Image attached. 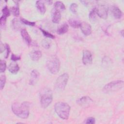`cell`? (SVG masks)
I'll return each instance as SVG.
<instances>
[{
    "label": "cell",
    "instance_id": "obj_22",
    "mask_svg": "<svg viewBox=\"0 0 124 124\" xmlns=\"http://www.w3.org/2000/svg\"><path fill=\"white\" fill-rule=\"evenodd\" d=\"M2 16H3L6 17L7 18V17H8L10 15V11L8 8L7 6H5L2 10Z\"/></svg>",
    "mask_w": 124,
    "mask_h": 124
},
{
    "label": "cell",
    "instance_id": "obj_31",
    "mask_svg": "<svg viewBox=\"0 0 124 124\" xmlns=\"http://www.w3.org/2000/svg\"><path fill=\"white\" fill-rule=\"evenodd\" d=\"M6 21V18L3 16H1L0 19V27L1 29H4V28L5 27Z\"/></svg>",
    "mask_w": 124,
    "mask_h": 124
},
{
    "label": "cell",
    "instance_id": "obj_24",
    "mask_svg": "<svg viewBox=\"0 0 124 124\" xmlns=\"http://www.w3.org/2000/svg\"><path fill=\"white\" fill-rule=\"evenodd\" d=\"M12 24L13 27L16 30H18L20 28L21 26V24L20 23V22L19 20H17V18H14L12 21Z\"/></svg>",
    "mask_w": 124,
    "mask_h": 124
},
{
    "label": "cell",
    "instance_id": "obj_35",
    "mask_svg": "<svg viewBox=\"0 0 124 124\" xmlns=\"http://www.w3.org/2000/svg\"><path fill=\"white\" fill-rule=\"evenodd\" d=\"M46 2L48 4H51V3H52V1H50V0H47V1H46Z\"/></svg>",
    "mask_w": 124,
    "mask_h": 124
},
{
    "label": "cell",
    "instance_id": "obj_32",
    "mask_svg": "<svg viewBox=\"0 0 124 124\" xmlns=\"http://www.w3.org/2000/svg\"><path fill=\"white\" fill-rule=\"evenodd\" d=\"M5 51H6V53H5L4 57L6 59L8 58L9 54L10 52V48L9 46L7 44H5Z\"/></svg>",
    "mask_w": 124,
    "mask_h": 124
},
{
    "label": "cell",
    "instance_id": "obj_25",
    "mask_svg": "<svg viewBox=\"0 0 124 124\" xmlns=\"http://www.w3.org/2000/svg\"><path fill=\"white\" fill-rule=\"evenodd\" d=\"M40 29L41 31H42V32L43 33V34H44V35L45 36H46V37L51 38V39H54L55 38V36L53 35H52L51 33H49L47 31H46L43 29H42L41 28H40Z\"/></svg>",
    "mask_w": 124,
    "mask_h": 124
},
{
    "label": "cell",
    "instance_id": "obj_6",
    "mask_svg": "<svg viewBox=\"0 0 124 124\" xmlns=\"http://www.w3.org/2000/svg\"><path fill=\"white\" fill-rule=\"evenodd\" d=\"M69 79V75L67 73H63L60 76L56 81L55 88L59 91L63 90L67 83Z\"/></svg>",
    "mask_w": 124,
    "mask_h": 124
},
{
    "label": "cell",
    "instance_id": "obj_28",
    "mask_svg": "<svg viewBox=\"0 0 124 124\" xmlns=\"http://www.w3.org/2000/svg\"><path fill=\"white\" fill-rule=\"evenodd\" d=\"M0 72L2 73L4 72L5 71L6 67V62L4 60H1L0 61Z\"/></svg>",
    "mask_w": 124,
    "mask_h": 124
},
{
    "label": "cell",
    "instance_id": "obj_15",
    "mask_svg": "<svg viewBox=\"0 0 124 124\" xmlns=\"http://www.w3.org/2000/svg\"><path fill=\"white\" fill-rule=\"evenodd\" d=\"M36 7L38 11L42 15L46 12V9L45 6L44 2L42 0H37L36 2Z\"/></svg>",
    "mask_w": 124,
    "mask_h": 124
},
{
    "label": "cell",
    "instance_id": "obj_3",
    "mask_svg": "<svg viewBox=\"0 0 124 124\" xmlns=\"http://www.w3.org/2000/svg\"><path fill=\"white\" fill-rule=\"evenodd\" d=\"M53 95L51 90L48 88L43 89L40 93V103L41 106L46 108L51 103Z\"/></svg>",
    "mask_w": 124,
    "mask_h": 124
},
{
    "label": "cell",
    "instance_id": "obj_17",
    "mask_svg": "<svg viewBox=\"0 0 124 124\" xmlns=\"http://www.w3.org/2000/svg\"><path fill=\"white\" fill-rule=\"evenodd\" d=\"M21 34L23 39L27 43V44L30 45L31 43V38L25 29H22L21 31Z\"/></svg>",
    "mask_w": 124,
    "mask_h": 124
},
{
    "label": "cell",
    "instance_id": "obj_9",
    "mask_svg": "<svg viewBox=\"0 0 124 124\" xmlns=\"http://www.w3.org/2000/svg\"><path fill=\"white\" fill-rule=\"evenodd\" d=\"M79 27L82 33L86 36L89 35L92 33V27L91 25L86 22H80Z\"/></svg>",
    "mask_w": 124,
    "mask_h": 124
},
{
    "label": "cell",
    "instance_id": "obj_11",
    "mask_svg": "<svg viewBox=\"0 0 124 124\" xmlns=\"http://www.w3.org/2000/svg\"><path fill=\"white\" fill-rule=\"evenodd\" d=\"M52 21L54 23H58L61 19V14L60 11L53 8L52 10Z\"/></svg>",
    "mask_w": 124,
    "mask_h": 124
},
{
    "label": "cell",
    "instance_id": "obj_29",
    "mask_svg": "<svg viewBox=\"0 0 124 124\" xmlns=\"http://www.w3.org/2000/svg\"><path fill=\"white\" fill-rule=\"evenodd\" d=\"M21 22L24 24H26V25H29V26H34L35 24V22H31V21H29L24 18H21V20H20Z\"/></svg>",
    "mask_w": 124,
    "mask_h": 124
},
{
    "label": "cell",
    "instance_id": "obj_20",
    "mask_svg": "<svg viewBox=\"0 0 124 124\" xmlns=\"http://www.w3.org/2000/svg\"><path fill=\"white\" fill-rule=\"evenodd\" d=\"M54 8H56V9L60 11H64L65 9V7L64 4L62 1H57L55 2V3H54Z\"/></svg>",
    "mask_w": 124,
    "mask_h": 124
},
{
    "label": "cell",
    "instance_id": "obj_34",
    "mask_svg": "<svg viewBox=\"0 0 124 124\" xmlns=\"http://www.w3.org/2000/svg\"><path fill=\"white\" fill-rule=\"evenodd\" d=\"M86 123L89 124H94L95 123V119L93 117H90L87 119Z\"/></svg>",
    "mask_w": 124,
    "mask_h": 124
},
{
    "label": "cell",
    "instance_id": "obj_21",
    "mask_svg": "<svg viewBox=\"0 0 124 124\" xmlns=\"http://www.w3.org/2000/svg\"><path fill=\"white\" fill-rule=\"evenodd\" d=\"M10 10L14 16H18L19 15V9L18 3H16L15 5L11 8Z\"/></svg>",
    "mask_w": 124,
    "mask_h": 124
},
{
    "label": "cell",
    "instance_id": "obj_30",
    "mask_svg": "<svg viewBox=\"0 0 124 124\" xmlns=\"http://www.w3.org/2000/svg\"><path fill=\"white\" fill-rule=\"evenodd\" d=\"M42 45L44 48L48 49L50 47V43L48 40L45 39L42 42Z\"/></svg>",
    "mask_w": 124,
    "mask_h": 124
},
{
    "label": "cell",
    "instance_id": "obj_4",
    "mask_svg": "<svg viewBox=\"0 0 124 124\" xmlns=\"http://www.w3.org/2000/svg\"><path fill=\"white\" fill-rule=\"evenodd\" d=\"M124 86V81L121 80H117L111 81L104 86L103 92L107 93L117 91L122 89Z\"/></svg>",
    "mask_w": 124,
    "mask_h": 124
},
{
    "label": "cell",
    "instance_id": "obj_27",
    "mask_svg": "<svg viewBox=\"0 0 124 124\" xmlns=\"http://www.w3.org/2000/svg\"><path fill=\"white\" fill-rule=\"evenodd\" d=\"M77 8H78V5L76 3H73L70 5V10L72 13L75 14H77Z\"/></svg>",
    "mask_w": 124,
    "mask_h": 124
},
{
    "label": "cell",
    "instance_id": "obj_2",
    "mask_svg": "<svg viewBox=\"0 0 124 124\" xmlns=\"http://www.w3.org/2000/svg\"><path fill=\"white\" fill-rule=\"evenodd\" d=\"M54 109L57 114L62 119L67 120L69 118L70 107L69 105L64 102H57L54 106Z\"/></svg>",
    "mask_w": 124,
    "mask_h": 124
},
{
    "label": "cell",
    "instance_id": "obj_7",
    "mask_svg": "<svg viewBox=\"0 0 124 124\" xmlns=\"http://www.w3.org/2000/svg\"><path fill=\"white\" fill-rule=\"evenodd\" d=\"M94 10L96 15L101 18L105 19L107 18L108 7L107 4H98L97 6L94 8Z\"/></svg>",
    "mask_w": 124,
    "mask_h": 124
},
{
    "label": "cell",
    "instance_id": "obj_5",
    "mask_svg": "<svg viewBox=\"0 0 124 124\" xmlns=\"http://www.w3.org/2000/svg\"><path fill=\"white\" fill-rule=\"evenodd\" d=\"M46 66L51 73L56 74L58 73L60 67V62L56 56L51 57L46 62Z\"/></svg>",
    "mask_w": 124,
    "mask_h": 124
},
{
    "label": "cell",
    "instance_id": "obj_8",
    "mask_svg": "<svg viewBox=\"0 0 124 124\" xmlns=\"http://www.w3.org/2000/svg\"><path fill=\"white\" fill-rule=\"evenodd\" d=\"M93 58L91 52L88 50H84L82 54V62L85 65H88L92 63Z\"/></svg>",
    "mask_w": 124,
    "mask_h": 124
},
{
    "label": "cell",
    "instance_id": "obj_19",
    "mask_svg": "<svg viewBox=\"0 0 124 124\" xmlns=\"http://www.w3.org/2000/svg\"><path fill=\"white\" fill-rule=\"evenodd\" d=\"M70 25L74 28H78L80 27V22L78 20L75 18H70L68 20Z\"/></svg>",
    "mask_w": 124,
    "mask_h": 124
},
{
    "label": "cell",
    "instance_id": "obj_16",
    "mask_svg": "<svg viewBox=\"0 0 124 124\" xmlns=\"http://www.w3.org/2000/svg\"><path fill=\"white\" fill-rule=\"evenodd\" d=\"M30 56L33 61H37L42 57V53L39 50H34L30 53Z\"/></svg>",
    "mask_w": 124,
    "mask_h": 124
},
{
    "label": "cell",
    "instance_id": "obj_26",
    "mask_svg": "<svg viewBox=\"0 0 124 124\" xmlns=\"http://www.w3.org/2000/svg\"><path fill=\"white\" fill-rule=\"evenodd\" d=\"M6 82V77L5 75H1L0 78V88L2 90L5 85Z\"/></svg>",
    "mask_w": 124,
    "mask_h": 124
},
{
    "label": "cell",
    "instance_id": "obj_10",
    "mask_svg": "<svg viewBox=\"0 0 124 124\" xmlns=\"http://www.w3.org/2000/svg\"><path fill=\"white\" fill-rule=\"evenodd\" d=\"M39 78V73L36 70L33 69L32 70L31 74V77L29 80V84L31 85H34L37 82Z\"/></svg>",
    "mask_w": 124,
    "mask_h": 124
},
{
    "label": "cell",
    "instance_id": "obj_14",
    "mask_svg": "<svg viewBox=\"0 0 124 124\" xmlns=\"http://www.w3.org/2000/svg\"><path fill=\"white\" fill-rule=\"evenodd\" d=\"M8 70L12 74H16L18 71L19 70V67L17 63L16 62H12L10 63L8 66Z\"/></svg>",
    "mask_w": 124,
    "mask_h": 124
},
{
    "label": "cell",
    "instance_id": "obj_13",
    "mask_svg": "<svg viewBox=\"0 0 124 124\" xmlns=\"http://www.w3.org/2000/svg\"><path fill=\"white\" fill-rule=\"evenodd\" d=\"M93 102V100L89 96H83L79 99L77 102L81 106H86L89 105Z\"/></svg>",
    "mask_w": 124,
    "mask_h": 124
},
{
    "label": "cell",
    "instance_id": "obj_18",
    "mask_svg": "<svg viewBox=\"0 0 124 124\" xmlns=\"http://www.w3.org/2000/svg\"><path fill=\"white\" fill-rule=\"evenodd\" d=\"M68 28H69V26L66 23L62 24V25L60 26L58 28L57 31V33L60 35H62L65 33L66 32H67L68 30Z\"/></svg>",
    "mask_w": 124,
    "mask_h": 124
},
{
    "label": "cell",
    "instance_id": "obj_33",
    "mask_svg": "<svg viewBox=\"0 0 124 124\" xmlns=\"http://www.w3.org/2000/svg\"><path fill=\"white\" fill-rule=\"evenodd\" d=\"M11 60H12L14 62H16V61L19 60L20 59V56H18L16 55H15L14 54H12L11 55Z\"/></svg>",
    "mask_w": 124,
    "mask_h": 124
},
{
    "label": "cell",
    "instance_id": "obj_23",
    "mask_svg": "<svg viewBox=\"0 0 124 124\" xmlns=\"http://www.w3.org/2000/svg\"><path fill=\"white\" fill-rule=\"evenodd\" d=\"M95 14L96 13H95V10H94V8L93 9L90 13V14H89V18L91 20V21L93 22H94L95 20H96V16H95Z\"/></svg>",
    "mask_w": 124,
    "mask_h": 124
},
{
    "label": "cell",
    "instance_id": "obj_12",
    "mask_svg": "<svg viewBox=\"0 0 124 124\" xmlns=\"http://www.w3.org/2000/svg\"><path fill=\"white\" fill-rule=\"evenodd\" d=\"M111 12L112 16L116 19H120L123 16L121 10L116 6H112L111 8Z\"/></svg>",
    "mask_w": 124,
    "mask_h": 124
},
{
    "label": "cell",
    "instance_id": "obj_1",
    "mask_svg": "<svg viewBox=\"0 0 124 124\" xmlns=\"http://www.w3.org/2000/svg\"><path fill=\"white\" fill-rule=\"evenodd\" d=\"M12 110L16 115L22 119L27 118L29 115V105L27 102L14 103L12 105Z\"/></svg>",
    "mask_w": 124,
    "mask_h": 124
}]
</instances>
